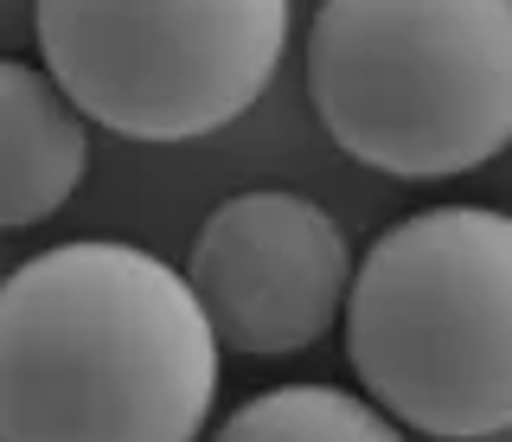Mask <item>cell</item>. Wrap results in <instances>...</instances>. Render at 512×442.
Wrapping results in <instances>:
<instances>
[{
    "instance_id": "7a4b0ae2",
    "label": "cell",
    "mask_w": 512,
    "mask_h": 442,
    "mask_svg": "<svg viewBox=\"0 0 512 442\" xmlns=\"http://www.w3.org/2000/svg\"><path fill=\"white\" fill-rule=\"evenodd\" d=\"M346 359L397 423L474 442L512 430V218L429 205L365 250Z\"/></svg>"
},
{
    "instance_id": "52a82bcc",
    "label": "cell",
    "mask_w": 512,
    "mask_h": 442,
    "mask_svg": "<svg viewBox=\"0 0 512 442\" xmlns=\"http://www.w3.org/2000/svg\"><path fill=\"white\" fill-rule=\"evenodd\" d=\"M212 442H404L384 410L359 404L340 385H276L237 404Z\"/></svg>"
},
{
    "instance_id": "8992f818",
    "label": "cell",
    "mask_w": 512,
    "mask_h": 442,
    "mask_svg": "<svg viewBox=\"0 0 512 442\" xmlns=\"http://www.w3.org/2000/svg\"><path fill=\"white\" fill-rule=\"evenodd\" d=\"M90 135L77 103L45 71L0 58V231L52 218L77 193Z\"/></svg>"
},
{
    "instance_id": "6da1fadb",
    "label": "cell",
    "mask_w": 512,
    "mask_h": 442,
    "mask_svg": "<svg viewBox=\"0 0 512 442\" xmlns=\"http://www.w3.org/2000/svg\"><path fill=\"white\" fill-rule=\"evenodd\" d=\"M218 334L180 270L135 244H58L0 282V442H192Z\"/></svg>"
},
{
    "instance_id": "3957f363",
    "label": "cell",
    "mask_w": 512,
    "mask_h": 442,
    "mask_svg": "<svg viewBox=\"0 0 512 442\" xmlns=\"http://www.w3.org/2000/svg\"><path fill=\"white\" fill-rule=\"evenodd\" d=\"M308 90L352 161L448 180L512 148V0H320Z\"/></svg>"
},
{
    "instance_id": "277c9868",
    "label": "cell",
    "mask_w": 512,
    "mask_h": 442,
    "mask_svg": "<svg viewBox=\"0 0 512 442\" xmlns=\"http://www.w3.org/2000/svg\"><path fill=\"white\" fill-rule=\"evenodd\" d=\"M45 77L128 141H199L263 97L288 0H32Z\"/></svg>"
},
{
    "instance_id": "5b68a950",
    "label": "cell",
    "mask_w": 512,
    "mask_h": 442,
    "mask_svg": "<svg viewBox=\"0 0 512 442\" xmlns=\"http://www.w3.org/2000/svg\"><path fill=\"white\" fill-rule=\"evenodd\" d=\"M186 289L199 295L218 346L250 359L301 353L346 314V231L301 193H237L199 225L186 250Z\"/></svg>"
}]
</instances>
